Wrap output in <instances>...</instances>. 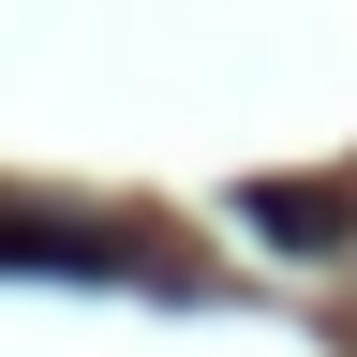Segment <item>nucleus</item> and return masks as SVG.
Segmentation results:
<instances>
[{"label": "nucleus", "mask_w": 357, "mask_h": 357, "mask_svg": "<svg viewBox=\"0 0 357 357\" xmlns=\"http://www.w3.org/2000/svg\"><path fill=\"white\" fill-rule=\"evenodd\" d=\"M0 268H45V283H149V238H134V223H60V208H0Z\"/></svg>", "instance_id": "obj_1"}, {"label": "nucleus", "mask_w": 357, "mask_h": 357, "mask_svg": "<svg viewBox=\"0 0 357 357\" xmlns=\"http://www.w3.org/2000/svg\"><path fill=\"white\" fill-rule=\"evenodd\" d=\"M238 208H253V223H268L283 253H328V238H342V194H328V178H253Z\"/></svg>", "instance_id": "obj_2"}]
</instances>
